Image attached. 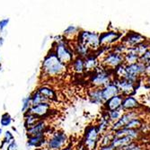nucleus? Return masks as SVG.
<instances>
[{
	"mask_svg": "<svg viewBox=\"0 0 150 150\" xmlns=\"http://www.w3.org/2000/svg\"><path fill=\"white\" fill-rule=\"evenodd\" d=\"M67 70V65L63 64L56 56L55 52L50 49L42 62V71L49 78L57 77L63 75Z\"/></svg>",
	"mask_w": 150,
	"mask_h": 150,
	"instance_id": "1",
	"label": "nucleus"
},
{
	"mask_svg": "<svg viewBox=\"0 0 150 150\" xmlns=\"http://www.w3.org/2000/svg\"><path fill=\"white\" fill-rule=\"evenodd\" d=\"M58 59L65 65H69L72 63L76 55L73 50V45L71 46L70 40H67L65 37L58 42H53L52 48Z\"/></svg>",
	"mask_w": 150,
	"mask_h": 150,
	"instance_id": "2",
	"label": "nucleus"
},
{
	"mask_svg": "<svg viewBox=\"0 0 150 150\" xmlns=\"http://www.w3.org/2000/svg\"><path fill=\"white\" fill-rule=\"evenodd\" d=\"M113 71L106 69L101 65L91 73L89 82L94 88H103L113 80Z\"/></svg>",
	"mask_w": 150,
	"mask_h": 150,
	"instance_id": "3",
	"label": "nucleus"
},
{
	"mask_svg": "<svg viewBox=\"0 0 150 150\" xmlns=\"http://www.w3.org/2000/svg\"><path fill=\"white\" fill-rule=\"evenodd\" d=\"M76 40V42L86 45L90 49V50L93 51V52H95L101 48L99 34L94 32L80 30Z\"/></svg>",
	"mask_w": 150,
	"mask_h": 150,
	"instance_id": "4",
	"label": "nucleus"
},
{
	"mask_svg": "<svg viewBox=\"0 0 150 150\" xmlns=\"http://www.w3.org/2000/svg\"><path fill=\"white\" fill-rule=\"evenodd\" d=\"M69 143V137L62 130L53 131L47 138L46 147L49 150H60Z\"/></svg>",
	"mask_w": 150,
	"mask_h": 150,
	"instance_id": "5",
	"label": "nucleus"
},
{
	"mask_svg": "<svg viewBox=\"0 0 150 150\" xmlns=\"http://www.w3.org/2000/svg\"><path fill=\"white\" fill-rule=\"evenodd\" d=\"M100 133L96 125H89L86 128L84 138H83V145L86 146L87 150H95L99 145Z\"/></svg>",
	"mask_w": 150,
	"mask_h": 150,
	"instance_id": "6",
	"label": "nucleus"
},
{
	"mask_svg": "<svg viewBox=\"0 0 150 150\" xmlns=\"http://www.w3.org/2000/svg\"><path fill=\"white\" fill-rule=\"evenodd\" d=\"M121 64H124V59H123V55H120V54L115 53L112 50H110L109 52H107L103 60L101 65L106 69L109 70H114L116 67Z\"/></svg>",
	"mask_w": 150,
	"mask_h": 150,
	"instance_id": "7",
	"label": "nucleus"
},
{
	"mask_svg": "<svg viewBox=\"0 0 150 150\" xmlns=\"http://www.w3.org/2000/svg\"><path fill=\"white\" fill-rule=\"evenodd\" d=\"M123 34L119 32L115 31H108L99 34V40H100V46L101 47H112L118 43V42L122 39Z\"/></svg>",
	"mask_w": 150,
	"mask_h": 150,
	"instance_id": "8",
	"label": "nucleus"
},
{
	"mask_svg": "<svg viewBox=\"0 0 150 150\" xmlns=\"http://www.w3.org/2000/svg\"><path fill=\"white\" fill-rule=\"evenodd\" d=\"M146 38L144 35L139 33L130 31L122 37L120 42L129 49V48H134L137 45L146 42Z\"/></svg>",
	"mask_w": 150,
	"mask_h": 150,
	"instance_id": "9",
	"label": "nucleus"
},
{
	"mask_svg": "<svg viewBox=\"0 0 150 150\" xmlns=\"http://www.w3.org/2000/svg\"><path fill=\"white\" fill-rule=\"evenodd\" d=\"M113 81L118 86L120 94H121L122 96H130V95H133V93H135L137 90V84L127 79L113 78Z\"/></svg>",
	"mask_w": 150,
	"mask_h": 150,
	"instance_id": "10",
	"label": "nucleus"
},
{
	"mask_svg": "<svg viewBox=\"0 0 150 150\" xmlns=\"http://www.w3.org/2000/svg\"><path fill=\"white\" fill-rule=\"evenodd\" d=\"M139 112L137 111H130V112H125L122 116L120 118L119 120H117L116 122H113V123L111 124L110 127V130L114 132L116 130L121 129L126 127V125L129 123V122L135 119V118H139Z\"/></svg>",
	"mask_w": 150,
	"mask_h": 150,
	"instance_id": "11",
	"label": "nucleus"
},
{
	"mask_svg": "<svg viewBox=\"0 0 150 150\" xmlns=\"http://www.w3.org/2000/svg\"><path fill=\"white\" fill-rule=\"evenodd\" d=\"M141 107H142V105L138 101V99L134 97L133 95H130V96L123 97L120 108L124 112H130V111H137Z\"/></svg>",
	"mask_w": 150,
	"mask_h": 150,
	"instance_id": "12",
	"label": "nucleus"
},
{
	"mask_svg": "<svg viewBox=\"0 0 150 150\" xmlns=\"http://www.w3.org/2000/svg\"><path fill=\"white\" fill-rule=\"evenodd\" d=\"M50 110H51L50 103H40L39 105L32 106L28 112L40 118L42 120H44V118L50 113Z\"/></svg>",
	"mask_w": 150,
	"mask_h": 150,
	"instance_id": "13",
	"label": "nucleus"
},
{
	"mask_svg": "<svg viewBox=\"0 0 150 150\" xmlns=\"http://www.w3.org/2000/svg\"><path fill=\"white\" fill-rule=\"evenodd\" d=\"M49 129V126L45 120H39L36 124H34L30 129H26L27 137H32V136H38V135H46V132Z\"/></svg>",
	"mask_w": 150,
	"mask_h": 150,
	"instance_id": "14",
	"label": "nucleus"
},
{
	"mask_svg": "<svg viewBox=\"0 0 150 150\" xmlns=\"http://www.w3.org/2000/svg\"><path fill=\"white\" fill-rule=\"evenodd\" d=\"M27 146L33 147V148H42L45 147L47 144V136L43 135H38V136H32V137L27 138Z\"/></svg>",
	"mask_w": 150,
	"mask_h": 150,
	"instance_id": "15",
	"label": "nucleus"
},
{
	"mask_svg": "<svg viewBox=\"0 0 150 150\" xmlns=\"http://www.w3.org/2000/svg\"><path fill=\"white\" fill-rule=\"evenodd\" d=\"M123 97L121 94H117L115 96L112 97L111 99H109L103 103V108L105 111H114L117 109H120L121 107L122 100Z\"/></svg>",
	"mask_w": 150,
	"mask_h": 150,
	"instance_id": "16",
	"label": "nucleus"
},
{
	"mask_svg": "<svg viewBox=\"0 0 150 150\" xmlns=\"http://www.w3.org/2000/svg\"><path fill=\"white\" fill-rule=\"evenodd\" d=\"M102 93H103V97L104 102L111 99L112 97L115 96V95L119 94V89L117 85L115 84V82L112 80L110 82L109 84H107L104 87L102 88Z\"/></svg>",
	"mask_w": 150,
	"mask_h": 150,
	"instance_id": "17",
	"label": "nucleus"
},
{
	"mask_svg": "<svg viewBox=\"0 0 150 150\" xmlns=\"http://www.w3.org/2000/svg\"><path fill=\"white\" fill-rule=\"evenodd\" d=\"M36 90L40 94H42V96H44L47 100H49V102L50 103L52 102H56L58 100L57 93H56L55 89L52 88L51 86H40Z\"/></svg>",
	"mask_w": 150,
	"mask_h": 150,
	"instance_id": "18",
	"label": "nucleus"
},
{
	"mask_svg": "<svg viewBox=\"0 0 150 150\" xmlns=\"http://www.w3.org/2000/svg\"><path fill=\"white\" fill-rule=\"evenodd\" d=\"M115 138H120V137H130L134 141H137L140 136L139 129H126L123 128L121 129L116 130L113 132Z\"/></svg>",
	"mask_w": 150,
	"mask_h": 150,
	"instance_id": "19",
	"label": "nucleus"
},
{
	"mask_svg": "<svg viewBox=\"0 0 150 150\" xmlns=\"http://www.w3.org/2000/svg\"><path fill=\"white\" fill-rule=\"evenodd\" d=\"M85 59V71L86 72H93L100 66V62L98 57L94 53H91Z\"/></svg>",
	"mask_w": 150,
	"mask_h": 150,
	"instance_id": "20",
	"label": "nucleus"
},
{
	"mask_svg": "<svg viewBox=\"0 0 150 150\" xmlns=\"http://www.w3.org/2000/svg\"><path fill=\"white\" fill-rule=\"evenodd\" d=\"M88 97L90 99V102L94 104H103L104 100L102 93V88H94L89 90L88 92Z\"/></svg>",
	"mask_w": 150,
	"mask_h": 150,
	"instance_id": "21",
	"label": "nucleus"
},
{
	"mask_svg": "<svg viewBox=\"0 0 150 150\" xmlns=\"http://www.w3.org/2000/svg\"><path fill=\"white\" fill-rule=\"evenodd\" d=\"M73 50H74L76 57H80L83 59L86 58L92 53V51L86 45L76 42L73 44Z\"/></svg>",
	"mask_w": 150,
	"mask_h": 150,
	"instance_id": "22",
	"label": "nucleus"
},
{
	"mask_svg": "<svg viewBox=\"0 0 150 150\" xmlns=\"http://www.w3.org/2000/svg\"><path fill=\"white\" fill-rule=\"evenodd\" d=\"M134 141L130 137H120V138H115L112 139L111 146L113 147L114 150H120L122 147H124L128 144Z\"/></svg>",
	"mask_w": 150,
	"mask_h": 150,
	"instance_id": "23",
	"label": "nucleus"
},
{
	"mask_svg": "<svg viewBox=\"0 0 150 150\" xmlns=\"http://www.w3.org/2000/svg\"><path fill=\"white\" fill-rule=\"evenodd\" d=\"M123 59H124V64L126 66L139 62V57L136 54L133 48H129L127 50L126 53L123 55Z\"/></svg>",
	"mask_w": 150,
	"mask_h": 150,
	"instance_id": "24",
	"label": "nucleus"
},
{
	"mask_svg": "<svg viewBox=\"0 0 150 150\" xmlns=\"http://www.w3.org/2000/svg\"><path fill=\"white\" fill-rule=\"evenodd\" d=\"M74 72L76 74H83L85 72V59L80 57H76L70 64Z\"/></svg>",
	"mask_w": 150,
	"mask_h": 150,
	"instance_id": "25",
	"label": "nucleus"
},
{
	"mask_svg": "<svg viewBox=\"0 0 150 150\" xmlns=\"http://www.w3.org/2000/svg\"><path fill=\"white\" fill-rule=\"evenodd\" d=\"M80 32V28L76 25H69L63 32V36L69 40L71 39H76L78 33Z\"/></svg>",
	"mask_w": 150,
	"mask_h": 150,
	"instance_id": "26",
	"label": "nucleus"
},
{
	"mask_svg": "<svg viewBox=\"0 0 150 150\" xmlns=\"http://www.w3.org/2000/svg\"><path fill=\"white\" fill-rule=\"evenodd\" d=\"M23 119H24V128L26 129H30L31 127H33L34 124H36L39 120H40L42 119L33 115V114H31L29 112H26L23 114Z\"/></svg>",
	"mask_w": 150,
	"mask_h": 150,
	"instance_id": "27",
	"label": "nucleus"
},
{
	"mask_svg": "<svg viewBox=\"0 0 150 150\" xmlns=\"http://www.w3.org/2000/svg\"><path fill=\"white\" fill-rule=\"evenodd\" d=\"M31 103H32V106L39 105L40 103H50L49 100H47L44 96H42L37 90L33 92V93L31 94Z\"/></svg>",
	"mask_w": 150,
	"mask_h": 150,
	"instance_id": "28",
	"label": "nucleus"
},
{
	"mask_svg": "<svg viewBox=\"0 0 150 150\" xmlns=\"http://www.w3.org/2000/svg\"><path fill=\"white\" fill-rule=\"evenodd\" d=\"M114 139V134L112 131L108 130L104 134L100 136V139H99V145L100 146H109L111 145L112 139Z\"/></svg>",
	"mask_w": 150,
	"mask_h": 150,
	"instance_id": "29",
	"label": "nucleus"
},
{
	"mask_svg": "<svg viewBox=\"0 0 150 150\" xmlns=\"http://www.w3.org/2000/svg\"><path fill=\"white\" fill-rule=\"evenodd\" d=\"M106 112H107L109 120L111 121V123H113V122H116L117 120H119L120 118L122 116V114H123L125 112L122 110L121 108H120L114 111H106Z\"/></svg>",
	"mask_w": 150,
	"mask_h": 150,
	"instance_id": "30",
	"label": "nucleus"
},
{
	"mask_svg": "<svg viewBox=\"0 0 150 150\" xmlns=\"http://www.w3.org/2000/svg\"><path fill=\"white\" fill-rule=\"evenodd\" d=\"M143 123H144V120L142 118H140V117L135 118L129 122L125 128L126 129H139Z\"/></svg>",
	"mask_w": 150,
	"mask_h": 150,
	"instance_id": "31",
	"label": "nucleus"
},
{
	"mask_svg": "<svg viewBox=\"0 0 150 150\" xmlns=\"http://www.w3.org/2000/svg\"><path fill=\"white\" fill-rule=\"evenodd\" d=\"M13 118L8 112H5L2 114L1 119H0V125L1 127H8L12 124Z\"/></svg>",
	"mask_w": 150,
	"mask_h": 150,
	"instance_id": "32",
	"label": "nucleus"
},
{
	"mask_svg": "<svg viewBox=\"0 0 150 150\" xmlns=\"http://www.w3.org/2000/svg\"><path fill=\"white\" fill-rule=\"evenodd\" d=\"M32 107V103H31V95L26 96L22 100V112L24 113L28 112L29 110Z\"/></svg>",
	"mask_w": 150,
	"mask_h": 150,
	"instance_id": "33",
	"label": "nucleus"
},
{
	"mask_svg": "<svg viewBox=\"0 0 150 150\" xmlns=\"http://www.w3.org/2000/svg\"><path fill=\"white\" fill-rule=\"evenodd\" d=\"M120 150H143V146L137 141H132L124 147H122Z\"/></svg>",
	"mask_w": 150,
	"mask_h": 150,
	"instance_id": "34",
	"label": "nucleus"
},
{
	"mask_svg": "<svg viewBox=\"0 0 150 150\" xmlns=\"http://www.w3.org/2000/svg\"><path fill=\"white\" fill-rule=\"evenodd\" d=\"M13 140H15V137H13V134L10 130H6L4 134V140L2 142V146L5 145L10 144Z\"/></svg>",
	"mask_w": 150,
	"mask_h": 150,
	"instance_id": "35",
	"label": "nucleus"
},
{
	"mask_svg": "<svg viewBox=\"0 0 150 150\" xmlns=\"http://www.w3.org/2000/svg\"><path fill=\"white\" fill-rule=\"evenodd\" d=\"M139 62L144 64L145 66L150 64V49L146 50L143 55L139 58Z\"/></svg>",
	"mask_w": 150,
	"mask_h": 150,
	"instance_id": "36",
	"label": "nucleus"
},
{
	"mask_svg": "<svg viewBox=\"0 0 150 150\" xmlns=\"http://www.w3.org/2000/svg\"><path fill=\"white\" fill-rule=\"evenodd\" d=\"M9 22H10L9 18H4L2 20H0V33H2L4 31V29L8 25Z\"/></svg>",
	"mask_w": 150,
	"mask_h": 150,
	"instance_id": "37",
	"label": "nucleus"
},
{
	"mask_svg": "<svg viewBox=\"0 0 150 150\" xmlns=\"http://www.w3.org/2000/svg\"><path fill=\"white\" fill-rule=\"evenodd\" d=\"M6 150H18V145L16 140H13L10 144L7 145Z\"/></svg>",
	"mask_w": 150,
	"mask_h": 150,
	"instance_id": "38",
	"label": "nucleus"
},
{
	"mask_svg": "<svg viewBox=\"0 0 150 150\" xmlns=\"http://www.w3.org/2000/svg\"><path fill=\"white\" fill-rule=\"evenodd\" d=\"M144 76H145L146 77H149V76H150V64H148V65L146 66Z\"/></svg>",
	"mask_w": 150,
	"mask_h": 150,
	"instance_id": "39",
	"label": "nucleus"
},
{
	"mask_svg": "<svg viewBox=\"0 0 150 150\" xmlns=\"http://www.w3.org/2000/svg\"><path fill=\"white\" fill-rule=\"evenodd\" d=\"M98 150H114V149L111 145H109V146H102L99 147Z\"/></svg>",
	"mask_w": 150,
	"mask_h": 150,
	"instance_id": "40",
	"label": "nucleus"
},
{
	"mask_svg": "<svg viewBox=\"0 0 150 150\" xmlns=\"http://www.w3.org/2000/svg\"><path fill=\"white\" fill-rule=\"evenodd\" d=\"M60 150H75V149H74V147L71 145H67V146H66L65 147H63Z\"/></svg>",
	"mask_w": 150,
	"mask_h": 150,
	"instance_id": "41",
	"label": "nucleus"
},
{
	"mask_svg": "<svg viewBox=\"0 0 150 150\" xmlns=\"http://www.w3.org/2000/svg\"><path fill=\"white\" fill-rule=\"evenodd\" d=\"M4 42H5V39L2 36H0V47H2L4 45Z\"/></svg>",
	"mask_w": 150,
	"mask_h": 150,
	"instance_id": "42",
	"label": "nucleus"
},
{
	"mask_svg": "<svg viewBox=\"0 0 150 150\" xmlns=\"http://www.w3.org/2000/svg\"><path fill=\"white\" fill-rule=\"evenodd\" d=\"M146 85L149 86V88H150V76L149 77H146Z\"/></svg>",
	"mask_w": 150,
	"mask_h": 150,
	"instance_id": "43",
	"label": "nucleus"
},
{
	"mask_svg": "<svg viewBox=\"0 0 150 150\" xmlns=\"http://www.w3.org/2000/svg\"><path fill=\"white\" fill-rule=\"evenodd\" d=\"M34 150H49V149L45 146V147H42V148H37V149H34Z\"/></svg>",
	"mask_w": 150,
	"mask_h": 150,
	"instance_id": "44",
	"label": "nucleus"
},
{
	"mask_svg": "<svg viewBox=\"0 0 150 150\" xmlns=\"http://www.w3.org/2000/svg\"><path fill=\"white\" fill-rule=\"evenodd\" d=\"M2 134H3V129H2V128H0V138H1Z\"/></svg>",
	"mask_w": 150,
	"mask_h": 150,
	"instance_id": "45",
	"label": "nucleus"
}]
</instances>
